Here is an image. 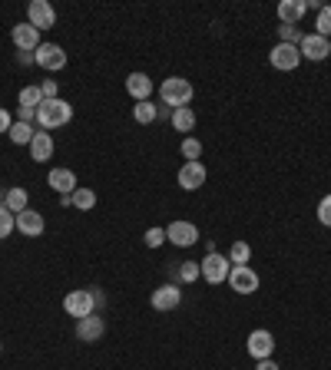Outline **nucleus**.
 Masks as SVG:
<instances>
[{
    "label": "nucleus",
    "instance_id": "nucleus-23",
    "mask_svg": "<svg viewBox=\"0 0 331 370\" xmlns=\"http://www.w3.org/2000/svg\"><path fill=\"white\" fill-rule=\"evenodd\" d=\"M132 120L139 122V126H153V122L159 120V106L149 103V99H143V103H136V106H132Z\"/></svg>",
    "mask_w": 331,
    "mask_h": 370
},
{
    "label": "nucleus",
    "instance_id": "nucleus-9",
    "mask_svg": "<svg viewBox=\"0 0 331 370\" xmlns=\"http://www.w3.org/2000/svg\"><path fill=\"white\" fill-rule=\"evenodd\" d=\"M27 23L30 27H37V30H54L56 27V11L54 4H46V0H33L30 7H27Z\"/></svg>",
    "mask_w": 331,
    "mask_h": 370
},
{
    "label": "nucleus",
    "instance_id": "nucleus-31",
    "mask_svg": "<svg viewBox=\"0 0 331 370\" xmlns=\"http://www.w3.org/2000/svg\"><path fill=\"white\" fill-rule=\"evenodd\" d=\"M278 37H282L278 44H292V46H298V44H301V37H305V33L298 30V27H292V23H282V27H278Z\"/></svg>",
    "mask_w": 331,
    "mask_h": 370
},
{
    "label": "nucleus",
    "instance_id": "nucleus-2",
    "mask_svg": "<svg viewBox=\"0 0 331 370\" xmlns=\"http://www.w3.org/2000/svg\"><path fill=\"white\" fill-rule=\"evenodd\" d=\"M159 96H163V106L179 109V106H189V103H192L196 87H192V79H186V77H169L163 87H159Z\"/></svg>",
    "mask_w": 331,
    "mask_h": 370
},
{
    "label": "nucleus",
    "instance_id": "nucleus-20",
    "mask_svg": "<svg viewBox=\"0 0 331 370\" xmlns=\"http://www.w3.org/2000/svg\"><path fill=\"white\" fill-rule=\"evenodd\" d=\"M126 93H130L136 103H143V99L153 96V79L146 77V73H130V77H126Z\"/></svg>",
    "mask_w": 331,
    "mask_h": 370
},
{
    "label": "nucleus",
    "instance_id": "nucleus-32",
    "mask_svg": "<svg viewBox=\"0 0 331 370\" xmlns=\"http://www.w3.org/2000/svg\"><path fill=\"white\" fill-rule=\"evenodd\" d=\"M315 33H318V37H328V40H331V7H321V11H318Z\"/></svg>",
    "mask_w": 331,
    "mask_h": 370
},
{
    "label": "nucleus",
    "instance_id": "nucleus-39",
    "mask_svg": "<svg viewBox=\"0 0 331 370\" xmlns=\"http://www.w3.org/2000/svg\"><path fill=\"white\" fill-rule=\"evenodd\" d=\"M89 291H93V301H96V307H103V305H106V294L99 291V288H89Z\"/></svg>",
    "mask_w": 331,
    "mask_h": 370
},
{
    "label": "nucleus",
    "instance_id": "nucleus-29",
    "mask_svg": "<svg viewBox=\"0 0 331 370\" xmlns=\"http://www.w3.org/2000/svg\"><path fill=\"white\" fill-rule=\"evenodd\" d=\"M182 159H186V162H199V159H202V142L186 136V139H182Z\"/></svg>",
    "mask_w": 331,
    "mask_h": 370
},
{
    "label": "nucleus",
    "instance_id": "nucleus-25",
    "mask_svg": "<svg viewBox=\"0 0 331 370\" xmlns=\"http://www.w3.org/2000/svg\"><path fill=\"white\" fill-rule=\"evenodd\" d=\"M7 136H11V142H13V146H30V139L37 136V129H33L30 122H13Z\"/></svg>",
    "mask_w": 331,
    "mask_h": 370
},
{
    "label": "nucleus",
    "instance_id": "nucleus-34",
    "mask_svg": "<svg viewBox=\"0 0 331 370\" xmlns=\"http://www.w3.org/2000/svg\"><path fill=\"white\" fill-rule=\"evenodd\" d=\"M143 241H146V248H159V245H166V229H159V225H156V229H149Z\"/></svg>",
    "mask_w": 331,
    "mask_h": 370
},
{
    "label": "nucleus",
    "instance_id": "nucleus-40",
    "mask_svg": "<svg viewBox=\"0 0 331 370\" xmlns=\"http://www.w3.org/2000/svg\"><path fill=\"white\" fill-rule=\"evenodd\" d=\"M0 354H4V344H0Z\"/></svg>",
    "mask_w": 331,
    "mask_h": 370
},
{
    "label": "nucleus",
    "instance_id": "nucleus-18",
    "mask_svg": "<svg viewBox=\"0 0 331 370\" xmlns=\"http://www.w3.org/2000/svg\"><path fill=\"white\" fill-rule=\"evenodd\" d=\"M30 159L33 162H46V159H54V136L44 129H37V136L30 139Z\"/></svg>",
    "mask_w": 331,
    "mask_h": 370
},
{
    "label": "nucleus",
    "instance_id": "nucleus-15",
    "mask_svg": "<svg viewBox=\"0 0 331 370\" xmlns=\"http://www.w3.org/2000/svg\"><path fill=\"white\" fill-rule=\"evenodd\" d=\"M46 185L54 189L56 196H73V192L80 189V185H77V172H73V169H50Z\"/></svg>",
    "mask_w": 331,
    "mask_h": 370
},
{
    "label": "nucleus",
    "instance_id": "nucleus-12",
    "mask_svg": "<svg viewBox=\"0 0 331 370\" xmlns=\"http://www.w3.org/2000/svg\"><path fill=\"white\" fill-rule=\"evenodd\" d=\"M245 347H249V354H252L255 360H268V357H272V350H275V334H272V331H265V327H258V331L249 334Z\"/></svg>",
    "mask_w": 331,
    "mask_h": 370
},
{
    "label": "nucleus",
    "instance_id": "nucleus-11",
    "mask_svg": "<svg viewBox=\"0 0 331 370\" xmlns=\"http://www.w3.org/2000/svg\"><path fill=\"white\" fill-rule=\"evenodd\" d=\"M11 40H13V46H17L20 53H33L37 46L44 44V40H40V30H37V27H30L27 20H23V23H13Z\"/></svg>",
    "mask_w": 331,
    "mask_h": 370
},
{
    "label": "nucleus",
    "instance_id": "nucleus-37",
    "mask_svg": "<svg viewBox=\"0 0 331 370\" xmlns=\"http://www.w3.org/2000/svg\"><path fill=\"white\" fill-rule=\"evenodd\" d=\"M17 122H37V109H23V106H17Z\"/></svg>",
    "mask_w": 331,
    "mask_h": 370
},
{
    "label": "nucleus",
    "instance_id": "nucleus-19",
    "mask_svg": "<svg viewBox=\"0 0 331 370\" xmlns=\"http://www.w3.org/2000/svg\"><path fill=\"white\" fill-rule=\"evenodd\" d=\"M305 11H308V4H305V0H282V4L275 7L278 23H292V27H298V23H301Z\"/></svg>",
    "mask_w": 331,
    "mask_h": 370
},
{
    "label": "nucleus",
    "instance_id": "nucleus-10",
    "mask_svg": "<svg viewBox=\"0 0 331 370\" xmlns=\"http://www.w3.org/2000/svg\"><path fill=\"white\" fill-rule=\"evenodd\" d=\"M229 288L235 294H255V291H258V274H255L249 264H232Z\"/></svg>",
    "mask_w": 331,
    "mask_h": 370
},
{
    "label": "nucleus",
    "instance_id": "nucleus-3",
    "mask_svg": "<svg viewBox=\"0 0 331 370\" xmlns=\"http://www.w3.org/2000/svg\"><path fill=\"white\" fill-rule=\"evenodd\" d=\"M199 272H202V278H206L209 284H222V281H229L232 262L225 258V255H219V251H209V255L199 262Z\"/></svg>",
    "mask_w": 331,
    "mask_h": 370
},
{
    "label": "nucleus",
    "instance_id": "nucleus-30",
    "mask_svg": "<svg viewBox=\"0 0 331 370\" xmlns=\"http://www.w3.org/2000/svg\"><path fill=\"white\" fill-rule=\"evenodd\" d=\"M13 231H17V218H13V212H7V208L0 205V241L11 238Z\"/></svg>",
    "mask_w": 331,
    "mask_h": 370
},
{
    "label": "nucleus",
    "instance_id": "nucleus-1",
    "mask_svg": "<svg viewBox=\"0 0 331 370\" xmlns=\"http://www.w3.org/2000/svg\"><path fill=\"white\" fill-rule=\"evenodd\" d=\"M73 120V106L66 103V99H44L40 106H37V129H60V126H66V122Z\"/></svg>",
    "mask_w": 331,
    "mask_h": 370
},
{
    "label": "nucleus",
    "instance_id": "nucleus-8",
    "mask_svg": "<svg viewBox=\"0 0 331 370\" xmlns=\"http://www.w3.org/2000/svg\"><path fill=\"white\" fill-rule=\"evenodd\" d=\"M268 63H272V70H278V73H292V70H298V63H301V53H298V46H292V44H275L272 53H268Z\"/></svg>",
    "mask_w": 331,
    "mask_h": 370
},
{
    "label": "nucleus",
    "instance_id": "nucleus-38",
    "mask_svg": "<svg viewBox=\"0 0 331 370\" xmlns=\"http://www.w3.org/2000/svg\"><path fill=\"white\" fill-rule=\"evenodd\" d=\"M255 370H278V364L268 357V360H258V364H255Z\"/></svg>",
    "mask_w": 331,
    "mask_h": 370
},
{
    "label": "nucleus",
    "instance_id": "nucleus-17",
    "mask_svg": "<svg viewBox=\"0 0 331 370\" xmlns=\"http://www.w3.org/2000/svg\"><path fill=\"white\" fill-rule=\"evenodd\" d=\"M17 218V231L20 235H27V238H40L46 229V222L40 212H33V208H27V212H20V215H13Z\"/></svg>",
    "mask_w": 331,
    "mask_h": 370
},
{
    "label": "nucleus",
    "instance_id": "nucleus-4",
    "mask_svg": "<svg viewBox=\"0 0 331 370\" xmlns=\"http://www.w3.org/2000/svg\"><path fill=\"white\" fill-rule=\"evenodd\" d=\"M63 311L70 317H87V314H96V301H93V291L89 288H77L63 298Z\"/></svg>",
    "mask_w": 331,
    "mask_h": 370
},
{
    "label": "nucleus",
    "instance_id": "nucleus-14",
    "mask_svg": "<svg viewBox=\"0 0 331 370\" xmlns=\"http://www.w3.org/2000/svg\"><path fill=\"white\" fill-rule=\"evenodd\" d=\"M206 165L202 162H186L182 169H179V175H176V182H179V189H186V192H196V189H202L206 185Z\"/></svg>",
    "mask_w": 331,
    "mask_h": 370
},
{
    "label": "nucleus",
    "instance_id": "nucleus-26",
    "mask_svg": "<svg viewBox=\"0 0 331 370\" xmlns=\"http://www.w3.org/2000/svg\"><path fill=\"white\" fill-rule=\"evenodd\" d=\"M225 258H229L232 264H249L252 262V245H249V241H232V248Z\"/></svg>",
    "mask_w": 331,
    "mask_h": 370
},
{
    "label": "nucleus",
    "instance_id": "nucleus-6",
    "mask_svg": "<svg viewBox=\"0 0 331 370\" xmlns=\"http://www.w3.org/2000/svg\"><path fill=\"white\" fill-rule=\"evenodd\" d=\"M166 241L169 245H176V248H192L199 241V229L186 218H176V222H169V229H166Z\"/></svg>",
    "mask_w": 331,
    "mask_h": 370
},
{
    "label": "nucleus",
    "instance_id": "nucleus-7",
    "mask_svg": "<svg viewBox=\"0 0 331 370\" xmlns=\"http://www.w3.org/2000/svg\"><path fill=\"white\" fill-rule=\"evenodd\" d=\"M298 53H301V60H315V63H321V60H328L331 56V40L328 37H318V33H305L301 44H298Z\"/></svg>",
    "mask_w": 331,
    "mask_h": 370
},
{
    "label": "nucleus",
    "instance_id": "nucleus-21",
    "mask_svg": "<svg viewBox=\"0 0 331 370\" xmlns=\"http://www.w3.org/2000/svg\"><path fill=\"white\" fill-rule=\"evenodd\" d=\"M4 208H7V212H13V215L27 212V208H30V196H27V189H20V185L7 189V192H4Z\"/></svg>",
    "mask_w": 331,
    "mask_h": 370
},
{
    "label": "nucleus",
    "instance_id": "nucleus-33",
    "mask_svg": "<svg viewBox=\"0 0 331 370\" xmlns=\"http://www.w3.org/2000/svg\"><path fill=\"white\" fill-rule=\"evenodd\" d=\"M315 215H318V222L325 225V229H331V196L321 198L318 208H315Z\"/></svg>",
    "mask_w": 331,
    "mask_h": 370
},
{
    "label": "nucleus",
    "instance_id": "nucleus-28",
    "mask_svg": "<svg viewBox=\"0 0 331 370\" xmlns=\"http://www.w3.org/2000/svg\"><path fill=\"white\" fill-rule=\"evenodd\" d=\"M17 99H20L23 109H37L44 103V93H40V87H23L20 93H17Z\"/></svg>",
    "mask_w": 331,
    "mask_h": 370
},
{
    "label": "nucleus",
    "instance_id": "nucleus-36",
    "mask_svg": "<svg viewBox=\"0 0 331 370\" xmlns=\"http://www.w3.org/2000/svg\"><path fill=\"white\" fill-rule=\"evenodd\" d=\"M13 122H17V120L11 116V109H4V106H0V132H11Z\"/></svg>",
    "mask_w": 331,
    "mask_h": 370
},
{
    "label": "nucleus",
    "instance_id": "nucleus-16",
    "mask_svg": "<svg viewBox=\"0 0 331 370\" xmlns=\"http://www.w3.org/2000/svg\"><path fill=\"white\" fill-rule=\"evenodd\" d=\"M103 334H106V324H103V317L87 314V317H80V321H77V338L83 340V344H96Z\"/></svg>",
    "mask_w": 331,
    "mask_h": 370
},
{
    "label": "nucleus",
    "instance_id": "nucleus-27",
    "mask_svg": "<svg viewBox=\"0 0 331 370\" xmlns=\"http://www.w3.org/2000/svg\"><path fill=\"white\" fill-rule=\"evenodd\" d=\"M196 278H202V272H199V262H179L176 281H173V284H192Z\"/></svg>",
    "mask_w": 331,
    "mask_h": 370
},
{
    "label": "nucleus",
    "instance_id": "nucleus-35",
    "mask_svg": "<svg viewBox=\"0 0 331 370\" xmlns=\"http://www.w3.org/2000/svg\"><path fill=\"white\" fill-rule=\"evenodd\" d=\"M40 93H44V99H56V96H60L56 79H44V83H40Z\"/></svg>",
    "mask_w": 331,
    "mask_h": 370
},
{
    "label": "nucleus",
    "instance_id": "nucleus-24",
    "mask_svg": "<svg viewBox=\"0 0 331 370\" xmlns=\"http://www.w3.org/2000/svg\"><path fill=\"white\" fill-rule=\"evenodd\" d=\"M70 198H73V208H77V212H93V208H96V192L87 189V185H80Z\"/></svg>",
    "mask_w": 331,
    "mask_h": 370
},
{
    "label": "nucleus",
    "instance_id": "nucleus-22",
    "mask_svg": "<svg viewBox=\"0 0 331 370\" xmlns=\"http://www.w3.org/2000/svg\"><path fill=\"white\" fill-rule=\"evenodd\" d=\"M169 122L176 132H192L196 129V113H192V106H179L169 113Z\"/></svg>",
    "mask_w": 331,
    "mask_h": 370
},
{
    "label": "nucleus",
    "instance_id": "nucleus-13",
    "mask_svg": "<svg viewBox=\"0 0 331 370\" xmlns=\"http://www.w3.org/2000/svg\"><path fill=\"white\" fill-rule=\"evenodd\" d=\"M179 305H182V291H179V284L166 281L153 291V307L156 311H176Z\"/></svg>",
    "mask_w": 331,
    "mask_h": 370
},
{
    "label": "nucleus",
    "instance_id": "nucleus-5",
    "mask_svg": "<svg viewBox=\"0 0 331 370\" xmlns=\"http://www.w3.org/2000/svg\"><path fill=\"white\" fill-rule=\"evenodd\" d=\"M33 60H37V66L46 70V73H60L66 66V50L60 44H40L33 50Z\"/></svg>",
    "mask_w": 331,
    "mask_h": 370
}]
</instances>
